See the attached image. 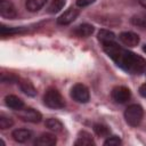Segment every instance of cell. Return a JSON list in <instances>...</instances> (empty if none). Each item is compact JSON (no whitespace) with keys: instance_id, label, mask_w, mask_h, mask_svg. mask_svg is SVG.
I'll use <instances>...</instances> for the list:
<instances>
[{"instance_id":"obj_1","label":"cell","mask_w":146,"mask_h":146,"mask_svg":"<svg viewBox=\"0 0 146 146\" xmlns=\"http://www.w3.org/2000/svg\"><path fill=\"white\" fill-rule=\"evenodd\" d=\"M104 51L113 62L130 74H141L146 71V59L141 56L122 48L115 41L103 43Z\"/></svg>"},{"instance_id":"obj_2","label":"cell","mask_w":146,"mask_h":146,"mask_svg":"<svg viewBox=\"0 0 146 146\" xmlns=\"http://www.w3.org/2000/svg\"><path fill=\"white\" fill-rule=\"evenodd\" d=\"M43 102L50 108H63L65 106V100L63 96L57 89L54 88H50L46 91L43 96Z\"/></svg>"},{"instance_id":"obj_3","label":"cell","mask_w":146,"mask_h":146,"mask_svg":"<svg viewBox=\"0 0 146 146\" xmlns=\"http://www.w3.org/2000/svg\"><path fill=\"white\" fill-rule=\"evenodd\" d=\"M143 115H144V111H143L141 106L137 105V104H132V105L128 106L124 112V119H125L127 123L132 127H137L141 122Z\"/></svg>"},{"instance_id":"obj_4","label":"cell","mask_w":146,"mask_h":146,"mask_svg":"<svg viewBox=\"0 0 146 146\" xmlns=\"http://www.w3.org/2000/svg\"><path fill=\"white\" fill-rule=\"evenodd\" d=\"M71 96L72 98L78 103H87L90 98L88 88L82 83H76L71 89Z\"/></svg>"},{"instance_id":"obj_5","label":"cell","mask_w":146,"mask_h":146,"mask_svg":"<svg viewBox=\"0 0 146 146\" xmlns=\"http://www.w3.org/2000/svg\"><path fill=\"white\" fill-rule=\"evenodd\" d=\"M130 97H131V94L127 87L117 86L112 90V98L115 103L124 104L130 99Z\"/></svg>"},{"instance_id":"obj_6","label":"cell","mask_w":146,"mask_h":146,"mask_svg":"<svg viewBox=\"0 0 146 146\" xmlns=\"http://www.w3.org/2000/svg\"><path fill=\"white\" fill-rule=\"evenodd\" d=\"M18 116L23 121H27V122H32V123H38L42 119L41 113L38 112L36 110L32 108V107H27V108L21 110V112L18 113Z\"/></svg>"},{"instance_id":"obj_7","label":"cell","mask_w":146,"mask_h":146,"mask_svg":"<svg viewBox=\"0 0 146 146\" xmlns=\"http://www.w3.org/2000/svg\"><path fill=\"white\" fill-rule=\"evenodd\" d=\"M78 16H79V10L75 8H70L57 18V23L60 25H67L72 23Z\"/></svg>"},{"instance_id":"obj_8","label":"cell","mask_w":146,"mask_h":146,"mask_svg":"<svg viewBox=\"0 0 146 146\" xmlns=\"http://www.w3.org/2000/svg\"><path fill=\"white\" fill-rule=\"evenodd\" d=\"M119 39L124 46L128 47H136L139 43V36L133 32H122L119 35Z\"/></svg>"},{"instance_id":"obj_9","label":"cell","mask_w":146,"mask_h":146,"mask_svg":"<svg viewBox=\"0 0 146 146\" xmlns=\"http://www.w3.org/2000/svg\"><path fill=\"white\" fill-rule=\"evenodd\" d=\"M0 14L2 17L5 18H15L17 13H16V9L15 7L13 6L11 2L9 1H6V0H1V5H0Z\"/></svg>"},{"instance_id":"obj_10","label":"cell","mask_w":146,"mask_h":146,"mask_svg":"<svg viewBox=\"0 0 146 146\" xmlns=\"http://www.w3.org/2000/svg\"><path fill=\"white\" fill-rule=\"evenodd\" d=\"M5 103H6V105L8 107H10V108H13L15 111H21L24 107V102L19 97H17L15 95H8V96H6Z\"/></svg>"},{"instance_id":"obj_11","label":"cell","mask_w":146,"mask_h":146,"mask_svg":"<svg viewBox=\"0 0 146 146\" xmlns=\"http://www.w3.org/2000/svg\"><path fill=\"white\" fill-rule=\"evenodd\" d=\"M34 144L38 146H52L56 144V137L52 133L46 132V133L40 135L38 137V139H35Z\"/></svg>"},{"instance_id":"obj_12","label":"cell","mask_w":146,"mask_h":146,"mask_svg":"<svg viewBox=\"0 0 146 146\" xmlns=\"http://www.w3.org/2000/svg\"><path fill=\"white\" fill-rule=\"evenodd\" d=\"M94 26L90 24H81L73 30V33L79 38H87L94 33Z\"/></svg>"},{"instance_id":"obj_13","label":"cell","mask_w":146,"mask_h":146,"mask_svg":"<svg viewBox=\"0 0 146 146\" xmlns=\"http://www.w3.org/2000/svg\"><path fill=\"white\" fill-rule=\"evenodd\" d=\"M13 138L18 143H25L32 137V132L27 129H16L11 133Z\"/></svg>"},{"instance_id":"obj_14","label":"cell","mask_w":146,"mask_h":146,"mask_svg":"<svg viewBox=\"0 0 146 146\" xmlns=\"http://www.w3.org/2000/svg\"><path fill=\"white\" fill-rule=\"evenodd\" d=\"M98 40L102 42V44L106 42H112L115 41V34L108 30H100L98 32Z\"/></svg>"},{"instance_id":"obj_15","label":"cell","mask_w":146,"mask_h":146,"mask_svg":"<svg viewBox=\"0 0 146 146\" xmlns=\"http://www.w3.org/2000/svg\"><path fill=\"white\" fill-rule=\"evenodd\" d=\"M19 88H21V90L24 92V94H26L27 96H35L36 95V90H35V88H34V86L30 82V81H26V80H23V81H21L19 82Z\"/></svg>"},{"instance_id":"obj_16","label":"cell","mask_w":146,"mask_h":146,"mask_svg":"<svg viewBox=\"0 0 146 146\" xmlns=\"http://www.w3.org/2000/svg\"><path fill=\"white\" fill-rule=\"evenodd\" d=\"M44 124H46V127H47L49 130L55 131V132H60V131L63 130V124H62V122H60L59 120H57V119H54V117H50V119L46 120Z\"/></svg>"},{"instance_id":"obj_17","label":"cell","mask_w":146,"mask_h":146,"mask_svg":"<svg viewBox=\"0 0 146 146\" xmlns=\"http://www.w3.org/2000/svg\"><path fill=\"white\" fill-rule=\"evenodd\" d=\"M47 0H26L25 6L29 11H38L44 6Z\"/></svg>"},{"instance_id":"obj_18","label":"cell","mask_w":146,"mask_h":146,"mask_svg":"<svg viewBox=\"0 0 146 146\" xmlns=\"http://www.w3.org/2000/svg\"><path fill=\"white\" fill-rule=\"evenodd\" d=\"M75 145H81V146H89L94 145V140L91 136L87 132H82V137H79V139L75 141Z\"/></svg>"},{"instance_id":"obj_19","label":"cell","mask_w":146,"mask_h":146,"mask_svg":"<svg viewBox=\"0 0 146 146\" xmlns=\"http://www.w3.org/2000/svg\"><path fill=\"white\" fill-rule=\"evenodd\" d=\"M132 23L137 26H140L143 29H146V13L138 14L132 17Z\"/></svg>"},{"instance_id":"obj_20","label":"cell","mask_w":146,"mask_h":146,"mask_svg":"<svg viewBox=\"0 0 146 146\" xmlns=\"http://www.w3.org/2000/svg\"><path fill=\"white\" fill-rule=\"evenodd\" d=\"M65 5V0H52V2L50 3L49 8H48V11L54 14V13H57Z\"/></svg>"},{"instance_id":"obj_21","label":"cell","mask_w":146,"mask_h":146,"mask_svg":"<svg viewBox=\"0 0 146 146\" xmlns=\"http://www.w3.org/2000/svg\"><path fill=\"white\" fill-rule=\"evenodd\" d=\"M94 130H95V132H96L98 136H100V137H107V136L110 135L108 128H107L106 125H104V124H100V123L95 124V125H94Z\"/></svg>"},{"instance_id":"obj_22","label":"cell","mask_w":146,"mask_h":146,"mask_svg":"<svg viewBox=\"0 0 146 146\" xmlns=\"http://www.w3.org/2000/svg\"><path fill=\"white\" fill-rule=\"evenodd\" d=\"M0 32H1V35H11L15 33L23 32V29L22 27H7V26L2 25Z\"/></svg>"},{"instance_id":"obj_23","label":"cell","mask_w":146,"mask_h":146,"mask_svg":"<svg viewBox=\"0 0 146 146\" xmlns=\"http://www.w3.org/2000/svg\"><path fill=\"white\" fill-rule=\"evenodd\" d=\"M13 124H14V121L11 117H8L6 115H0V129H2V130L8 129Z\"/></svg>"},{"instance_id":"obj_24","label":"cell","mask_w":146,"mask_h":146,"mask_svg":"<svg viewBox=\"0 0 146 146\" xmlns=\"http://www.w3.org/2000/svg\"><path fill=\"white\" fill-rule=\"evenodd\" d=\"M121 144V139H120V137H117V136H112V137H108L105 141H104V145H106V146H117V145H120Z\"/></svg>"},{"instance_id":"obj_25","label":"cell","mask_w":146,"mask_h":146,"mask_svg":"<svg viewBox=\"0 0 146 146\" xmlns=\"http://www.w3.org/2000/svg\"><path fill=\"white\" fill-rule=\"evenodd\" d=\"M1 80H2V82H15V81H17L18 79L16 78V76H14V75H2L1 76Z\"/></svg>"},{"instance_id":"obj_26","label":"cell","mask_w":146,"mask_h":146,"mask_svg":"<svg viewBox=\"0 0 146 146\" xmlns=\"http://www.w3.org/2000/svg\"><path fill=\"white\" fill-rule=\"evenodd\" d=\"M95 0H76V5L79 7H87L89 5H91Z\"/></svg>"},{"instance_id":"obj_27","label":"cell","mask_w":146,"mask_h":146,"mask_svg":"<svg viewBox=\"0 0 146 146\" xmlns=\"http://www.w3.org/2000/svg\"><path fill=\"white\" fill-rule=\"evenodd\" d=\"M139 94L143 96V97H146V83L141 84L140 88H139Z\"/></svg>"},{"instance_id":"obj_28","label":"cell","mask_w":146,"mask_h":146,"mask_svg":"<svg viewBox=\"0 0 146 146\" xmlns=\"http://www.w3.org/2000/svg\"><path fill=\"white\" fill-rule=\"evenodd\" d=\"M139 2L144 8H146V0H139Z\"/></svg>"},{"instance_id":"obj_29","label":"cell","mask_w":146,"mask_h":146,"mask_svg":"<svg viewBox=\"0 0 146 146\" xmlns=\"http://www.w3.org/2000/svg\"><path fill=\"white\" fill-rule=\"evenodd\" d=\"M143 50H144V51H145V52H146V44H145V46H144V47H143Z\"/></svg>"}]
</instances>
